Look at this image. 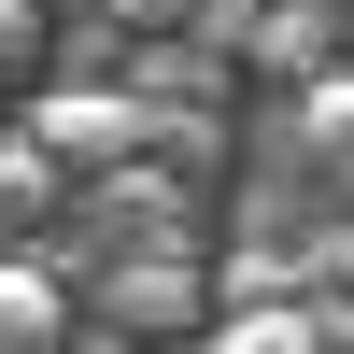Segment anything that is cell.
I'll return each mask as SVG.
<instances>
[{
    "instance_id": "cell-4",
    "label": "cell",
    "mask_w": 354,
    "mask_h": 354,
    "mask_svg": "<svg viewBox=\"0 0 354 354\" xmlns=\"http://www.w3.org/2000/svg\"><path fill=\"white\" fill-rule=\"evenodd\" d=\"M227 354H312V298H241V312H198Z\"/></svg>"
},
{
    "instance_id": "cell-1",
    "label": "cell",
    "mask_w": 354,
    "mask_h": 354,
    "mask_svg": "<svg viewBox=\"0 0 354 354\" xmlns=\"http://www.w3.org/2000/svg\"><path fill=\"white\" fill-rule=\"evenodd\" d=\"M28 142L85 185V170L142 156V85H57V100H28Z\"/></svg>"
},
{
    "instance_id": "cell-6",
    "label": "cell",
    "mask_w": 354,
    "mask_h": 354,
    "mask_svg": "<svg viewBox=\"0 0 354 354\" xmlns=\"http://www.w3.org/2000/svg\"><path fill=\"white\" fill-rule=\"evenodd\" d=\"M113 15H185V0H113Z\"/></svg>"
},
{
    "instance_id": "cell-3",
    "label": "cell",
    "mask_w": 354,
    "mask_h": 354,
    "mask_svg": "<svg viewBox=\"0 0 354 354\" xmlns=\"http://www.w3.org/2000/svg\"><path fill=\"white\" fill-rule=\"evenodd\" d=\"M43 340H71V298L43 255H0V354H43Z\"/></svg>"
},
{
    "instance_id": "cell-5",
    "label": "cell",
    "mask_w": 354,
    "mask_h": 354,
    "mask_svg": "<svg viewBox=\"0 0 354 354\" xmlns=\"http://www.w3.org/2000/svg\"><path fill=\"white\" fill-rule=\"evenodd\" d=\"M298 128H312V156H340V170H354V71H312Z\"/></svg>"
},
{
    "instance_id": "cell-2",
    "label": "cell",
    "mask_w": 354,
    "mask_h": 354,
    "mask_svg": "<svg viewBox=\"0 0 354 354\" xmlns=\"http://www.w3.org/2000/svg\"><path fill=\"white\" fill-rule=\"evenodd\" d=\"M100 312H113V326H198V270H185V255H113V270H100Z\"/></svg>"
}]
</instances>
